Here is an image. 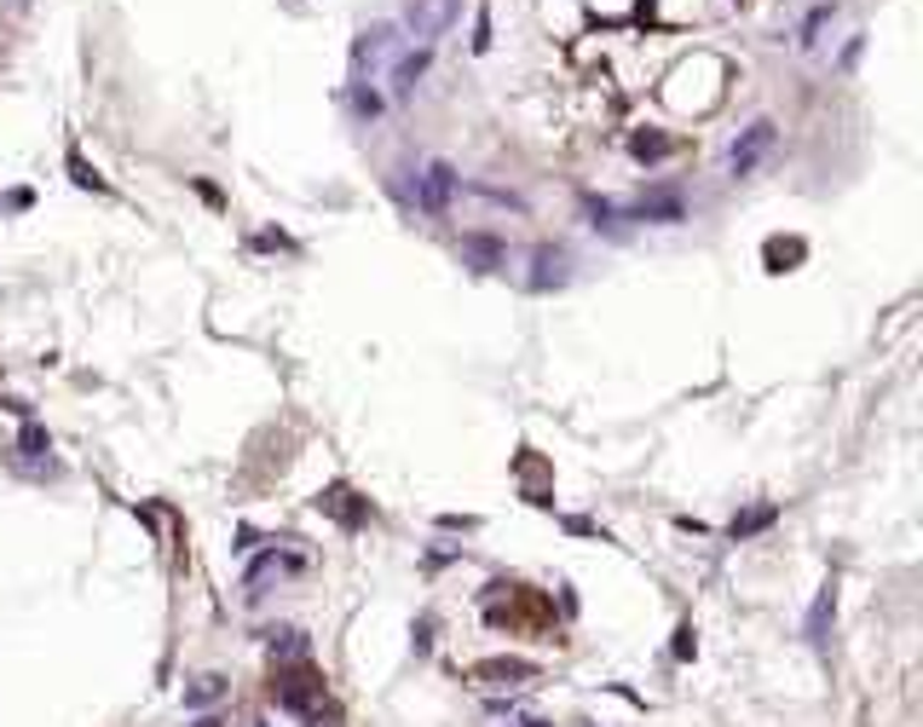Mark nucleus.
Listing matches in <instances>:
<instances>
[{"label":"nucleus","mask_w":923,"mask_h":727,"mask_svg":"<svg viewBox=\"0 0 923 727\" xmlns=\"http://www.w3.org/2000/svg\"><path fill=\"white\" fill-rule=\"evenodd\" d=\"M462 12V0H410V12H404V30L416 35L422 46H433Z\"/></svg>","instance_id":"obj_1"},{"label":"nucleus","mask_w":923,"mask_h":727,"mask_svg":"<svg viewBox=\"0 0 923 727\" xmlns=\"http://www.w3.org/2000/svg\"><path fill=\"white\" fill-rule=\"evenodd\" d=\"M767 150H774V121H751V128L733 139V150H728V173H733V180H745Z\"/></svg>","instance_id":"obj_2"},{"label":"nucleus","mask_w":923,"mask_h":727,"mask_svg":"<svg viewBox=\"0 0 923 727\" xmlns=\"http://www.w3.org/2000/svg\"><path fill=\"white\" fill-rule=\"evenodd\" d=\"M450 191H456V168L450 162H427L422 168V209L427 214H445L450 209Z\"/></svg>","instance_id":"obj_3"},{"label":"nucleus","mask_w":923,"mask_h":727,"mask_svg":"<svg viewBox=\"0 0 923 727\" xmlns=\"http://www.w3.org/2000/svg\"><path fill=\"white\" fill-rule=\"evenodd\" d=\"M629 220H653V225H676V220H687V203L676 191H647L640 203L629 209Z\"/></svg>","instance_id":"obj_4"},{"label":"nucleus","mask_w":923,"mask_h":727,"mask_svg":"<svg viewBox=\"0 0 923 727\" xmlns=\"http://www.w3.org/2000/svg\"><path fill=\"white\" fill-rule=\"evenodd\" d=\"M393 41H399V30H393V23H375V30H364V35H358V46H352V64L364 70V64H375V58H388V53H393Z\"/></svg>","instance_id":"obj_5"},{"label":"nucleus","mask_w":923,"mask_h":727,"mask_svg":"<svg viewBox=\"0 0 923 727\" xmlns=\"http://www.w3.org/2000/svg\"><path fill=\"white\" fill-rule=\"evenodd\" d=\"M560 284H566V248H537L531 289H560Z\"/></svg>","instance_id":"obj_6"},{"label":"nucleus","mask_w":923,"mask_h":727,"mask_svg":"<svg viewBox=\"0 0 923 727\" xmlns=\"http://www.w3.org/2000/svg\"><path fill=\"white\" fill-rule=\"evenodd\" d=\"M427 58H433L427 46H416V53H410V58H399V70H393V93H399V98H404V93H410V87H416L422 75H427Z\"/></svg>","instance_id":"obj_7"},{"label":"nucleus","mask_w":923,"mask_h":727,"mask_svg":"<svg viewBox=\"0 0 923 727\" xmlns=\"http://www.w3.org/2000/svg\"><path fill=\"white\" fill-rule=\"evenodd\" d=\"M462 248H468V260H479V271H497L502 266V248L491 237H462Z\"/></svg>","instance_id":"obj_8"},{"label":"nucleus","mask_w":923,"mask_h":727,"mask_svg":"<svg viewBox=\"0 0 923 727\" xmlns=\"http://www.w3.org/2000/svg\"><path fill=\"white\" fill-rule=\"evenodd\" d=\"M588 225H595V232H606V237H624V214L612 209V203H588Z\"/></svg>","instance_id":"obj_9"},{"label":"nucleus","mask_w":923,"mask_h":727,"mask_svg":"<svg viewBox=\"0 0 923 727\" xmlns=\"http://www.w3.org/2000/svg\"><path fill=\"white\" fill-rule=\"evenodd\" d=\"M629 150H635L640 162H647V157H670V139H664V133H635Z\"/></svg>","instance_id":"obj_10"},{"label":"nucleus","mask_w":923,"mask_h":727,"mask_svg":"<svg viewBox=\"0 0 923 727\" xmlns=\"http://www.w3.org/2000/svg\"><path fill=\"white\" fill-rule=\"evenodd\" d=\"M220 693H225V682H220V675H202V682L185 693V705H214Z\"/></svg>","instance_id":"obj_11"},{"label":"nucleus","mask_w":923,"mask_h":727,"mask_svg":"<svg viewBox=\"0 0 923 727\" xmlns=\"http://www.w3.org/2000/svg\"><path fill=\"white\" fill-rule=\"evenodd\" d=\"M767 520H774V509H756V514H745V520H733V537H751V532H762Z\"/></svg>","instance_id":"obj_12"},{"label":"nucleus","mask_w":923,"mask_h":727,"mask_svg":"<svg viewBox=\"0 0 923 727\" xmlns=\"http://www.w3.org/2000/svg\"><path fill=\"white\" fill-rule=\"evenodd\" d=\"M826 18H831V7H814V12H808V23H803V46H814V35L826 30Z\"/></svg>","instance_id":"obj_13"},{"label":"nucleus","mask_w":923,"mask_h":727,"mask_svg":"<svg viewBox=\"0 0 923 727\" xmlns=\"http://www.w3.org/2000/svg\"><path fill=\"white\" fill-rule=\"evenodd\" d=\"M485 46H491V12L474 18V53H485Z\"/></svg>","instance_id":"obj_14"},{"label":"nucleus","mask_w":923,"mask_h":727,"mask_svg":"<svg viewBox=\"0 0 923 727\" xmlns=\"http://www.w3.org/2000/svg\"><path fill=\"white\" fill-rule=\"evenodd\" d=\"M23 450H30V457H46V434L35 428V421H30V428H23Z\"/></svg>","instance_id":"obj_15"},{"label":"nucleus","mask_w":923,"mask_h":727,"mask_svg":"<svg viewBox=\"0 0 923 727\" xmlns=\"http://www.w3.org/2000/svg\"><path fill=\"white\" fill-rule=\"evenodd\" d=\"M352 105H358V110H364V116H375V110H381V98H375V93H364V87H358V93H352Z\"/></svg>","instance_id":"obj_16"},{"label":"nucleus","mask_w":923,"mask_h":727,"mask_svg":"<svg viewBox=\"0 0 923 727\" xmlns=\"http://www.w3.org/2000/svg\"><path fill=\"white\" fill-rule=\"evenodd\" d=\"M197 727H225V721H220V716H202V721H197Z\"/></svg>","instance_id":"obj_17"},{"label":"nucleus","mask_w":923,"mask_h":727,"mask_svg":"<svg viewBox=\"0 0 923 727\" xmlns=\"http://www.w3.org/2000/svg\"><path fill=\"white\" fill-rule=\"evenodd\" d=\"M526 727H549V721H526Z\"/></svg>","instance_id":"obj_18"}]
</instances>
